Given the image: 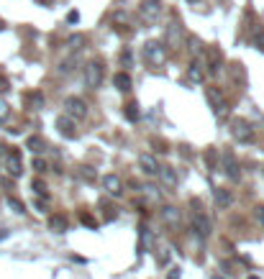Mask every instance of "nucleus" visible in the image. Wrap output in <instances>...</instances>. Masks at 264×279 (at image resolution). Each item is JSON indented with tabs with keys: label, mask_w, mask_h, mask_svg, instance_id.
<instances>
[{
	"label": "nucleus",
	"mask_w": 264,
	"mask_h": 279,
	"mask_svg": "<svg viewBox=\"0 0 264 279\" xmlns=\"http://www.w3.org/2000/svg\"><path fill=\"white\" fill-rule=\"evenodd\" d=\"M167 261H169V248H159V253H157V264L164 266Z\"/></svg>",
	"instance_id": "obj_23"
},
{
	"label": "nucleus",
	"mask_w": 264,
	"mask_h": 279,
	"mask_svg": "<svg viewBox=\"0 0 264 279\" xmlns=\"http://www.w3.org/2000/svg\"><path fill=\"white\" fill-rule=\"evenodd\" d=\"M57 128H59V133H62L64 138H75V136H77L75 121H70L67 115H59V118H57Z\"/></svg>",
	"instance_id": "obj_10"
},
{
	"label": "nucleus",
	"mask_w": 264,
	"mask_h": 279,
	"mask_svg": "<svg viewBox=\"0 0 264 279\" xmlns=\"http://www.w3.org/2000/svg\"><path fill=\"white\" fill-rule=\"evenodd\" d=\"M208 100H210V105H213V108H218V105L223 103V98H221V92H215L213 87L208 90Z\"/></svg>",
	"instance_id": "obj_21"
},
{
	"label": "nucleus",
	"mask_w": 264,
	"mask_h": 279,
	"mask_svg": "<svg viewBox=\"0 0 264 279\" xmlns=\"http://www.w3.org/2000/svg\"><path fill=\"white\" fill-rule=\"evenodd\" d=\"M192 228H195V236L203 238V241H208L210 233H213V225H210L208 215H203V213H195L192 215Z\"/></svg>",
	"instance_id": "obj_5"
},
{
	"label": "nucleus",
	"mask_w": 264,
	"mask_h": 279,
	"mask_svg": "<svg viewBox=\"0 0 264 279\" xmlns=\"http://www.w3.org/2000/svg\"><path fill=\"white\" fill-rule=\"evenodd\" d=\"M187 77H190L192 82H203V77H205V72H203V62L192 59L190 67H187Z\"/></svg>",
	"instance_id": "obj_13"
},
{
	"label": "nucleus",
	"mask_w": 264,
	"mask_h": 279,
	"mask_svg": "<svg viewBox=\"0 0 264 279\" xmlns=\"http://www.w3.org/2000/svg\"><path fill=\"white\" fill-rule=\"evenodd\" d=\"M139 115H141L139 103H128V105H126V118H128L131 123H136V121H139Z\"/></svg>",
	"instance_id": "obj_19"
},
{
	"label": "nucleus",
	"mask_w": 264,
	"mask_h": 279,
	"mask_svg": "<svg viewBox=\"0 0 264 279\" xmlns=\"http://www.w3.org/2000/svg\"><path fill=\"white\" fill-rule=\"evenodd\" d=\"M100 82H103V64L100 62H90L85 67V87L95 90V87H100Z\"/></svg>",
	"instance_id": "obj_3"
},
{
	"label": "nucleus",
	"mask_w": 264,
	"mask_h": 279,
	"mask_svg": "<svg viewBox=\"0 0 264 279\" xmlns=\"http://www.w3.org/2000/svg\"><path fill=\"white\" fill-rule=\"evenodd\" d=\"M159 215H162V220H164L169 228H177V225H180V210H177L174 205H164Z\"/></svg>",
	"instance_id": "obj_9"
},
{
	"label": "nucleus",
	"mask_w": 264,
	"mask_h": 279,
	"mask_svg": "<svg viewBox=\"0 0 264 279\" xmlns=\"http://www.w3.org/2000/svg\"><path fill=\"white\" fill-rule=\"evenodd\" d=\"M26 149H31V154H41V151H47V141L41 136H29Z\"/></svg>",
	"instance_id": "obj_15"
},
{
	"label": "nucleus",
	"mask_w": 264,
	"mask_h": 279,
	"mask_svg": "<svg viewBox=\"0 0 264 279\" xmlns=\"http://www.w3.org/2000/svg\"><path fill=\"white\" fill-rule=\"evenodd\" d=\"M254 44H256V49L264 52V29H256V34H254Z\"/></svg>",
	"instance_id": "obj_24"
},
{
	"label": "nucleus",
	"mask_w": 264,
	"mask_h": 279,
	"mask_svg": "<svg viewBox=\"0 0 264 279\" xmlns=\"http://www.w3.org/2000/svg\"><path fill=\"white\" fill-rule=\"evenodd\" d=\"M39 6H54V0H36Z\"/></svg>",
	"instance_id": "obj_35"
},
{
	"label": "nucleus",
	"mask_w": 264,
	"mask_h": 279,
	"mask_svg": "<svg viewBox=\"0 0 264 279\" xmlns=\"http://www.w3.org/2000/svg\"><path fill=\"white\" fill-rule=\"evenodd\" d=\"M113 85H116L121 92H128V90H131V77H128L126 72H118V75L113 77Z\"/></svg>",
	"instance_id": "obj_17"
},
{
	"label": "nucleus",
	"mask_w": 264,
	"mask_h": 279,
	"mask_svg": "<svg viewBox=\"0 0 264 279\" xmlns=\"http://www.w3.org/2000/svg\"><path fill=\"white\" fill-rule=\"evenodd\" d=\"M6 172L11 177H21L24 174V161H21V154L18 151H8V156H6Z\"/></svg>",
	"instance_id": "obj_6"
},
{
	"label": "nucleus",
	"mask_w": 264,
	"mask_h": 279,
	"mask_svg": "<svg viewBox=\"0 0 264 279\" xmlns=\"http://www.w3.org/2000/svg\"><path fill=\"white\" fill-rule=\"evenodd\" d=\"M77 21H80V13L77 11H70L67 13V24H77Z\"/></svg>",
	"instance_id": "obj_32"
},
{
	"label": "nucleus",
	"mask_w": 264,
	"mask_h": 279,
	"mask_svg": "<svg viewBox=\"0 0 264 279\" xmlns=\"http://www.w3.org/2000/svg\"><path fill=\"white\" fill-rule=\"evenodd\" d=\"M49 228H52L54 233H64V230H67V218H64V215H52V218H49Z\"/></svg>",
	"instance_id": "obj_18"
},
{
	"label": "nucleus",
	"mask_w": 264,
	"mask_h": 279,
	"mask_svg": "<svg viewBox=\"0 0 264 279\" xmlns=\"http://www.w3.org/2000/svg\"><path fill=\"white\" fill-rule=\"evenodd\" d=\"M167 279H180V266H177V269H172V271L167 274Z\"/></svg>",
	"instance_id": "obj_34"
},
{
	"label": "nucleus",
	"mask_w": 264,
	"mask_h": 279,
	"mask_svg": "<svg viewBox=\"0 0 264 279\" xmlns=\"http://www.w3.org/2000/svg\"><path fill=\"white\" fill-rule=\"evenodd\" d=\"M249 279H259V276H249Z\"/></svg>",
	"instance_id": "obj_40"
},
{
	"label": "nucleus",
	"mask_w": 264,
	"mask_h": 279,
	"mask_svg": "<svg viewBox=\"0 0 264 279\" xmlns=\"http://www.w3.org/2000/svg\"><path fill=\"white\" fill-rule=\"evenodd\" d=\"M34 172H39V174H41V172H47V161H44L41 156H36V159H34Z\"/></svg>",
	"instance_id": "obj_27"
},
{
	"label": "nucleus",
	"mask_w": 264,
	"mask_h": 279,
	"mask_svg": "<svg viewBox=\"0 0 264 279\" xmlns=\"http://www.w3.org/2000/svg\"><path fill=\"white\" fill-rule=\"evenodd\" d=\"M157 13H159V0H144L141 3V16L144 18H157Z\"/></svg>",
	"instance_id": "obj_12"
},
{
	"label": "nucleus",
	"mask_w": 264,
	"mask_h": 279,
	"mask_svg": "<svg viewBox=\"0 0 264 279\" xmlns=\"http://www.w3.org/2000/svg\"><path fill=\"white\" fill-rule=\"evenodd\" d=\"M210 279H226V276H223V274H213Z\"/></svg>",
	"instance_id": "obj_37"
},
{
	"label": "nucleus",
	"mask_w": 264,
	"mask_h": 279,
	"mask_svg": "<svg viewBox=\"0 0 264 279\" xmlns=\"http://www.w3.org/2000/svg\"><path fill=\"white\" fill-rule=\"evenodd\" d=\"M103 187H105L108 195H116V197L123 192V184H121V179H118L116 174H105V177H103Z\"/></svg>",
	"instance_id": "obj_11"
},
{
	"label": "nucleus",
	"mask_w": 264,
	"mask_h": 279,
	"mask_svg": "<svg viewBox=\"0 0 264 279\" xmlns=\"http://www.w3.org/2000/svg\"><path fill=\"white\" fill-rule=\"evenodd\" d=\"M187 3H197V0H187Z\"/></svg>",
	"instance_id": "obj_39"
},
{
	"label": "nucleus",
	"mask_w": 264,
	"mask_h": 279,
	"mask_svg": "<svg viewBox=\"0 0 264 279\" xmlns=\"http://www.w3.org/2000/svg\"><path fill=\"white\" fill-rule=\"evenodd\" d=\"M3 29H6V21H3V18H0V31H3Z\"/></svg>",
	"instance_id": "obj_38"
},
{
	"label": "nucleus",
	"mask_w": 264,
	"mask_h": 279,
	"mask_svg": "<svg viewBox=\"0 0 264 279\" xmlns=\"http://www.w3.org/2000/svg\"><path fill=\"white\" fill-rule=\"evenodd\" d=\"M67 44H70V46H72V49H80V46H82V44H85V36H72V39H70V41H67Z\"/></svg>",
	"instance_id": "obj_29"
},
{
	"label": "nucleus",
	"mask_w": 264,
	"mask_h": 279,
	"mask_svg": "<svg viewBox=\"0 0 264 279\" xmlns=\"http://www.w3.org/2000/svg\"><path fill=\"white\" fill-rule=\"evenodd\" d=\"M8 205L16 210V213H26V207H24V202L21 200H16V197H8Z\"/></svg>",
	"instance_id": "obj_26"
},
{
	"label": "nucleus",
	"mask_w": 264,
	"mask_h": 279,
	"mask_svg": "<svg viewBox=\"0 0 264 279\" xmlns=\"http://www.w3.org/2000/svg\"><path fill=\"white\" fill-rule=\"evenodd\" d=\"M141 243H144V246H146V248H149V246H151V233H149V228H146V225H144V228H141Z\"/></svg>",
	"instance_id": "obj_28"
},
{
	"label": "nucleus",
	"mask_w": 264,
	"mask_h": 279,
	"mask_svg": "<svg viewBox=\"0 0 264 279\" xmlns=\"http://www.w3.org/2000/svg\"><path fill=\"white\" fill-rule=\"evenodd\" d=\"M213 113H215V118H218V121H226V118H228V103L223 100L218 108H213Z\"/></svg>",
	"instance_id": "obj_20"
},
{
	"label": "nucleus",
	"mask_w": 264,
	"mask_h": 279,
	"mask_svg": "<svg viewBox=\"0 0 264 279\" xmlns=\"http://www.w3.org/2000/svg\"><path fill=\"white\" fill-rule=\"evenodd\" d=\"M139 167H141V172H144L146 177H157V174H159V164H157V159H154L151 154H141V156H139Z\"/></svg>",
	"instance_id": "obj_8"
},
{
	"label": "nucleus",
	"mask_w": 264,
	"mask_h": 279,
	"mask_svg": "<svg viewBox=\"0 0 264 279\" xmlns=\"http://www.w3.org/2000/svg\"><path fill=\"white\" fill-rule=\"evenodd\" d=\"M221 159H223V172H226V177L236 182V179H238V164H236L233 151H223V154H221Z\"/></svg>",
	"instance_id": "obj_7"
},
{
	"label": "nucleus",
	"mask_w": 264,
	"mask_h": 279,
	"mask_svg": "<svg viewBox=\"0 0 264 279\" xmlns=\"http://www.w3.org/2000/svg\"><path fill=\"white\" fill-rule=\"evenodd\" d=\"M144 59L151 64V67H162L167 62V49L162 41H146L144 44Z\"/></svg>",
	"instance_id": "obj_1"
},
{
	"label": "nucleus",
	"mask_w": 264,
	"mask_h": 279,
	"mask_svg": "<svg viewBox=\"0 0 264 279\" xmlns=\"http://www.w3.org/2000/svg\"><path fill=\"white\" fill-rule=\"evenodd\" d=\"M231 133H233V138L238 141V144H249L251 138H254V128H251V123L249 121H233V128H231Z\"/></svg>",
	"instance_id": "obj_4"
},
{
	"label": "nucleus",
	"mask_w": 264,
	"mask_h": 279,
	"mask_svg": "<svg viewBox=\"0 0 264 279\" xmlns=\"http://www.w3.org/2000/svg\"><path fill=\"white\" fill-rule=\"evenodd\" d=\"M29 100H31L36 108H41V105H44V95H41V92H34V95H29Z\"/></svg>",
	"instance_id": "obj_30"
},
{
	"label": "nucleus",
	"mask_w": 264,
	"mask_h": 279,
	"mask_svg": "<svg viewBox=\"0 0 264 279\" xmlns=\"http://www.w3.org/2000/svg\"><path fill=\"white\" fill-rule=\"evenodd\" d=\"M8 115H11V108H8V103H6V100H0V123H3V121H8Z\"/></svg>",
	"instance_id": "obj_25"
},
{
	"label": "nucleus",
	"mask_w": 264,
	"mask_h": 279,
	"mask_svg": "<svg viewBox=\"0 0 264 279\" xmlns=\"http://www.w3.org/2000/svg\"><path fill=\"white\" fill-rule=\"evenodd\" d=\"M31 190L39 195V197H47V184L41 182V179H36V182H31Z\"/></svg>",
	"instance_id": "obj_22"
},
{
	"label": "nucleus",
	"mask_w": 264,
	"mask_h": 279,
	"mask_svg": "<svg viewBox=\"0 0 264 279\" xmlns=\"http://www.w3.org/2000/svg\"><path fill=\"white\" fill-rule=\"evenodd\" d=\"M254 215H256V220H259V223H261V228H264V205H256Z\"/></svg>",
	"instance_id": "obj_31"
},
{
	"label": "nucleus",
	"mask_w": 264,
	"mask_h": 279,
	"mask_svg": "<svg viewBox=\"0 0 264 279\" xmlns=\"http://www.w3.org/2000/svg\"><path fill=\"white\" fill-rule=\"evenodd\" d=\"M159 177H162V182L169 184V187L177 184V172H174L172 167H159Z\"/></svg>",
	"instance_id": "obj_16"
},
{
	"label": "nucleus",
	"mask_w": 264,
	"mask_h": 279,
	"mask_svg": "<svg viewBox=\"0 0 264 279\" xmlns=\"http://www.w3.org/2000/svg\"><path fill=\"white\" fill-rule=\"evenodd\" d=\"M64 115L70 118V121H85L87 118V103L82 100V98H67L64 100Z\"/></svg>",
	"instance_id": "obj_2"
},
{
	"label": "nucleus",
	"mask_w": 264,
	"mask_h": 279,
	"mask_svg": "<svg viewBox=\"0 0 264 279\" xmlns=\"http://www.w3.org/2000/svg\"><path fill=\"white\" fill-rule=\"evenodd\" d=\"M213 197H215V205H218L221 210H226V207H231V202H233V197H231V192H228V190H221V187L215 190V195H213Z\"/></svg>",
	"instance_id": "obj_14"
},
{
	"label": "nucleus",
	"mask_w": 264,
	"mask_h": 279,
	"mask_svg": "<svg viewBox=\"0 0 264 279\" xmlns=\"http://www.w3.org/2000/svg\"><path fill=\"white\" fill-rule=\"evenodd\" d=\"M80 220H82L85 225H90V228H95V220H93V218H90L87 213H82V215H80Z\"/></svg>",
	"instance_id": "obj_33"
},
{
	"label": "nucleus",
	"mask_w": 264,
	"mask_h": 279,
	"mask_svg": "<svg viewBox=\"0 0 264 279\" xmlns=\"http://www.w3.org/2000/svg\"><path fill=\"white\" fill-rule=\"evenodd\" d=\"M8 238V230H0V241H6Z\"/></svg>",
	"instance_id": "obj_36"
}]
</instances>
